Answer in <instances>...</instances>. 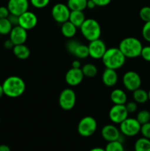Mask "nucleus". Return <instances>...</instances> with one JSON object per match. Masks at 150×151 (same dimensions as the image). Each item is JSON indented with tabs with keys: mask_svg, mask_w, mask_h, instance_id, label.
Listing matches in <instances>:
<instances>
[{
	"mask_svg": "<svg viewBox=\"0 0 150 151\" xmlns=\"http://www.w3.org/2000/svg\"><path fill=\"white\" fill-rule=\"evenodd\" d=\"M4 94L11 98L21 96L26 89V84L21 78L12 75L4 80L2 83Z\"/></svg>",
	"mask_w": 150,
	"mask_h": 151,
	"instance_id": "obj_1",
	"label": "nucleus"
},
{
	"mask_svg": "<svg viewBox=\"0 0 150 151\" xmlns=\"http://www.w3.org/2000/svg\"><path fill=\"white\" fill-rule=\"evenodd\" d=\"M101 60L106 68L117 70L124 66L126 61V57L119 47H112L107 49Z\"/></svg>",
	"mask_w": 150,
	"mask_h": 151,
	"instance_id": "obj_2",
	"label": "nucleus"
},
{
	"mask_svg": "<svg viewBox=\"0 0 150 151\" xmlns=\"http://www.w3.org/2000/svg\"><path fill=\"white\" fill-rule=\"evenodd\" d=\"M119 48L126 58H135L141 56L143 45L138 38L127 37L121 41Z\"/></svg>",
	"mask_w": 150,
	"mask_h": 151,
	"instance_id": "obj_3",
	"label": "nucleus"
},
{
	"mask_svg": "<svg viewBox=\"0 0 150 151\" xmlns=\"http://www.w3.org/2000/svg\"><path fill=\"white\" fill-rule=\"evenodd\" d=\"M81 33L88 41H92L100 38L101 33V26L96 20L94 19H87L82 23L80 27Z\"/></svg>",
	"mask_w": 150,
	"mask_h": 151,
	"instance_id": "obj_4",
	"label": "nucleus"
},
{
	"mask_svg": "<svg viewBox=\"0 0 150 151\" xmlns=\"http://www.w3.org/2000/svg\"><path fill=\"white\" fill-rule=\"evenodd\" d=\"M97 128V122L93 116H86L80 119L77 125L78 134L83 137L94 135Z\"/></svg>",
	"mask_w": 150,
	"mask_h": 151,
	"instance_id": "obj_5",
	"label": "nucleus"
},
{
	"mask_svg": "<svg viewBox=\"0 0 150 151\" xmlns=\"http://www.w3.org/2000/svg\"><path fill=\"white\" fill-rule=\"evenodd\" d=\"M119 125V130L122 135L125 137H135L141 131V125L136 118L127 117Z\"/></svg>",
	"mask_w": 150,
	"mask_h": 151,
	"instance_id": "obj_6",
	"label": "nucleus"
},
{
	"mask_svg": "<svg viewBox=\"0 0 150 151\" xmlns=\"http://www.w3.org/2000/svg\"><path fill=\"white\" fill-rule=\"evenodd\" d=\"M76 93L71 88H65L59 96V105L65 111L71 110L76 104Z\"/></svg>",
	"mask_w": 150,
	"mask_h": 151,
	"instance_id": "obj_7",
	"label": "nucleus"
},
{
	"mask_svg": "<svg viewBox=\"0 0 150 151\" xmlns=\"http://www.w3.org/2000/svg\"><path fill=\"white\" fill-rule=\"evenodd\" d=\"M71 10L67 4L57 3L53 6L51 9V16L56 22L63 24L69 19Z\"/></svg>",
	"mask_w": 150,
	"mask_h": 151,
	"instance_id": "obj_8",
	"label": "nucleus"
},
{
	"mask_svg": "<svg viewBox=\"0 0 150 151\" xmlns=\"http://www.w3.org/2000/svg\"><path fill=\"white\" fill-rule=\"evenodd\" d=\"M123 84L125 88L130 91H133L141 88L142 81L139 74L134 71H128L123 76Z\"/></svg>",
	"mask_w": 150,
	"mask_h": 151,
	"instance_id": "obj_9",
	"label": "nucleus"
},
{
	"mask_svg": "<svg viewBox=\"0 0 150 151\" xmlns=\"http://www.w3.org/2000/svg\"><path fill=\"white\" fill-rule=\"evenodd\" d=\"M66 48L69 53L79 59L86 58L89 56L88 46L81 44L76 40H71L66 44Z\"/></svg>",
	"mask_w": 150,
	"mask_h": 151,
	"instance_id": "obj_10",
	"label": "nucleus"
},
{
	"mask_svg": "<svg viewBox=\"0 0 150 151\" xmlns=\"http://www.w3.org/2000/svg\"><path fill=\"white\" fill-rule=\"evenodd\" d=\"M88 48L90 57L96 60L101 59L107 50L105 43L100 38L90 41L89 44L88 45Z\"/></svg>",
	"mask_w": 150,
	"mask_h": 151,
	"instance_id": "obj_11",
	"label": "nucleus"
},
{
	"mask_svg": "<svg viewBox=\"0 0 150 151\" xmlns=\"http://www.w3.org/2000/svg\"><path fill=\"white\" fill-rule=\"evenodd\" d=\"M127 110L125 105H116L112 106L109 111V118L115 124H120L128 117Z\"/></svg>",
	"mask_w": 150,
	"mask_h": 151,
	"instance_id": "obj_12",
	"label": "nucleus"
},
{
	"mask_svg": "<svg viewBox=\"0 0 150 151\" xmlns=\"http://www.w3.org/2000/svg\"><path fill=\"white\" fill-rule=\"evenodd\" d=\"M38 23V17L33 13L27 10L19 16V25L26 30H30L35 27Z\"/></svg>",
	"mask_w": 150,
	"mask_h": 151,
	"instance_id": "obj_13",
	"label": "nucleus"
},
{
	"mask_svg": "<svg viewBox=\"0 0 150 151\" xmlns=\"http://www.w3.org/2000/svg\"><path fill=\"white\" fill-rule=\"evenodd\" d=\"M29 0H9L7 8L11 14L19 16L29 9Z\"/></svg>",
	"mask_w": 150,
	"mask_h": 151,
	"instance_id": "obj_14",
	"label": "nucleus"
},
{
	"mask_svg": "<svg viewBox=\"0 0 150 151\" xmlns=\"http://www.w3.org/2000/svg\"><path fill=\"white\" fill-rule=\"evenodd\" d=\"M101 135L107 142L119 140L121 133L120 130L113 125H106L101 128Z\"/></svg>",
	"mask_w": 150,
	"mask_h": 151,
	"instance_id": "obj_15",
	"label": "nucleus"
},
{
	"mask_svg": "<svg viewBox=\"0 0 150 151\" xmlns=\"http://www.w3.org/2000/svg\"><path fill=\"white\" fill-rule=\"evenodd\" d=\"M84 78V75L82 69L71 67L66 72L65 80L68 85L71 86H76L82 83Z\"/></svg>",
	"mask_w": 150,
	"mask_h": 151,
	"instance_id": "obj_16",
	"label": "nucleus"
},
{
	"mask_svg": "<svg viewBox=\"0 0 150 151\" xmlns=\"http://www.w3.org/2000/svg\"><path fill=\"white\" fill-rule=\"evenodd\" d=\"M10 39L14 45L24 44L27 39V30L19 25L14 26L10 32Z\"/></svg>",
	"mask_w": 150,
	"mask_h": 151,
	"instance_id": "obj_17",
	"label": "nucleus"
},
{
	"mask_svg": "<svg viewBox=\"0 0 150 151\" xmlns=\"http://www.w3.org/2000/svg\"><path fill=\"white\" fill-rule=\"evenodd\" d=\"M118 73L116 70L105 68L101 75V81L106 86H114L118 82Z\"/></svg>",
	"mask_w": 150,
	"mask_h": 151,
	"instance_id": "obj_18",
	"label": "nucleus"
},
{
	"mask_svg": "<svg viewBox=\"0 0 150 151\" xmlns=\"http://www.w3.org/2000/svg\"><path fill=\"white\" fill-rule=\"evenodd\" d=\"M110 100L113 104L125 105L127 101V96L121 88H115L110 93Z\"/></svg>",
	"mask_w": 150,
	"mask_h": 151,
	"instance_id": "obj_19",
	"label": "nucleus"
},
{
	"mask_svg": "<svg viewBox=\"0 0 150 151\" xmlns=\"http://www.w3.org/2000/svg\"><path fill=\"white\" fill-rule=\"evenodd\" d=\"M13 52L14 55L21 60H26L30 55V50L24 44L15 45L13 48Z\"/></svg>",
	"mask_w": 150,
	"mask_h": 151,
	"instance_id": "obj_20",
	"label": "nucleus"
},
{
	"mask_svg": "<svg viewBox=\"0 0 150 151\" xmlns=\"http://www.w3.org/2000/svg\"><path fill=\"white\" fill-rule=\"evenodd\" d=\"M77 27L69 21L64 22L61 24V33L67 38H72L76 33Z\"/></svg>",
	"mask_w": 150,
	"mask_h": 151,
	"instance_id": "obj_21",
	"label": "nucleus"
},
{
	"mask_svg": "<svg viewBox=\"0 0 150 151\" xmlns=\"http://www.w3.org/2000/svg\"><path fill=\"white\" fill-rule=\"evenodd\" d=\"M85 16L83 11H79V10H71L69 16V22H71L73 24H74L76 27H80L85 20Z\"/></svg>",
	"mask_w": 150,
	"mask_h": 151,
	"instance_id": "obj_22",
	"label": "nucleus"
},
{
	"mask_svg": "<svg viewBox=\"0 0 150 151\" xmlns=\"http://www.w3.org/2000/svg\"><path fill=\"white\" fill-rule=\"evenodd\" d=\"M132 97L135 103H140V104L145 103L149 100L148 92L141 88L132 91Z\"/></svg>",
	"mask_w": 150,
	"mask_h": 151,
	"instance_id": "obj_23",
	"label": "nucleus"
},
{
	"mask_svg": "<svg viewBox=\"0 0 150 151\" xmlns=\"http://www.w3.org/2000/svg\"><path fill=\"white\" fill-rule=\"evenodd\" d=\"M88 0H68L67 5L70 10H79L83 11L87 8Z\"/></svg>",
	"mask_w": 150,
	"mask_h": 151,
	"instance_id": "obj_24",
	"label": "nucleus"
},
{
	"mask_svg": "<svg viewBox=\"0 0 150 151\" xmlns=\"http://www.w3.org/2000/svg\"><path fill=\"white\" fill-rule=\"evenodd\" d=\"M135 151H150V139L141 137L136 140L134 145Z\"/></svg>",
	"mask_w": 150,
	"mask_h": 151,
	"instance_id": "obj_25",
	"label": "nucleus"
},
{
	"mask_svg": "<svg viewBox=\"0 0 150 151\" xmlns=\"http://www.w3.org/2000/svg\"><path fill=\"white\" fill-rule=\"evenodd\" d=\"M81 69H82L84 77H87V78H94L97 75V72H98L96 66L91 63L85 64L81 68Z\"/></svg>",
	"mask_w": 150,
	"mask_h": 151,
	"instance_id": "obj_26",
	"label": "nucleus"
},
{
	"mask_svg": "<svg viewBox=\"0 0 150 151\" xmlns=\"http://www.w3.org/2000/svg\"><path fill=\"white\" fill-rule=\"evenodd\" d=\"M13 27V26L7 18L0 19V34L1 35H5L7 34H10Z\"/></svg>",
	"mask_w": 150,
	"mask_h": 151,
	"instance_id": "obj_27",
	"label": "nucleus"
},
{
	"mask_svg": "<svg viewBox=\"0 0 150 151\" xmlns=\"http://www.w3.org/2000/svg\"><path fill=\"white\" fill-rule=\"evenodd\" d=\"M105 151H124V147L123 144L120 141L110 142L107 144L105 148Z\"/></svg>",
	"mask_w": 150,
	"mask_h": 151,
	"instance_id": "obj_28",
	"label": "nucleus"
},
{
	"mask_svg": "<svg viewBox=\"0 0 150 151\" xmlns=\"http://www.w3.org/2000/svg\"><path fill=\"white\" fill-rule=\"evenodd\" d=\"M137 120L141 125L150 122V111L147 110H141L137 114Z\"/></svg>",
	"mask_w": 150,
	"mask_h": 151,
	"instance_id": "obj_29",
	"label": "nucleus"
},
{
	"mask_svg": "<svg viewBox=\"0 0 150 151\" xmlns=\"http://www.w3.org/2000/svg\"><path fill=\"white\" fill-rule=\"evenodd\" d=\"M139 16L141 20L144 22H149L150 21V7L144 6L140 10Z\"/></svg>",
	"mask_w": 150,
	"mask_h": 151,
	"instance_id": "obj_30",
	"label": "nucleus"
},
{
	"mask_svg": "<svg viewBox=\"0 0 150 151\" xmlns=\"http://www.w3.org/2000/svg\"><path fill=\"white\" fill-rule=\"evenodd\" d=\"M50 0H29V3L38 9L44 8L49 4Z\"/></svg>",
	"mask_w": 150,
	"mask_h": 151,
	"instance_id": "obj_31",
	"label": "nucleus"
},
{
	"mask_svg": "<svg viewBox=\"0 0 150 151\" xmlns=\"http://www.w3.org/2000/svg\"><path fill=\"white\" fill-rule=\"evenodd\" d=\"M142 36L144 40L150 43V21L145 22L142 28Z\"/></svg>",
	"mask_w": 150,
	"mask_h": 151,
	"instance_id": "obj_32",
	"label": "nucleus"
},
{
	"mask_svg": "<svg viewBox=\"0 0 150 151\" xmlns=\"http://www.w3.org/2000/svg\"><path fill=\"white\" fill-rule=\"evenodd\" d=\"M140 133L142 134L143 137L150 139V122L141 125Z\"/></svg>",
	"mask_w": 150,
	"mask_h": 151,
	"instance_id": "obj_33",
	"label": "nucleus"
},
{
	"mask_svg": "<svg viewBox=\"0 0 150 151\" xmlns=\"http://www.w3.org/2000/svg\"><path fill=\"white\" fill-rule=\"evenodd\" d=\"M141 56L144 60L147 62H150V46L143 47Z\"/></svg>",
	"mask_w": 150,
	"mask_h": 151,
	"instance_id": "obj_34",
	"label": "nucleus"
},
{
	"mask_svg": "<svg viewBox=\"0 0 150 151\" xmlns=\"http://www.w3.org/2000/svg\"><path fill=\"white\" fill-rule=\"evenodd\" d=\"M138 103L134 102H129V103H126L125 104V106H126V109L127 110L128 113H134L137 111L138 109Z\"/></svg>",
	"mask_w": 150,
	"mask_h": 151,
	"instance_id": "obj_35",
	"label": "nucleus"
},
{
	"mask_svg": "<svg viewBox=\"0 0 150 151\" xmlns=\"http://www.w3.org/2000/svg\"><path fill=\"white\" fill-rule=\"evenodd\" d=\"M10 14L9 9L5 6H1L0 7V19H6Z\"/></svg>",
	"mask_w": 150,
	"mask_h": 151,
	"instance_id": "obj_36",
	"label": "nucleus"
},
{
	"mask_svg": "<svg viewBox=\"0 0 150 151\" xmlns=\"http://www.w3.org/2000/svg\"><path fill=\"white\" fill-rule=\"evenodd\" d=\"M7 19H8V20L10 21V22L13 27L19 25V16H16V15H13L10 13L8 17H7Z\"/></svg>",
	"mask_w": 150,
	"mask_h": 151,
	"instance_id": "obj_37",
	"label": "nucleus"
},
{
	"mask_svg": "<svg viewBox=\"0 0 150 151\" xmlns=\"http://www.w3.org/2000/svg\"><path fill=\"white\" fill-rule=\"evenodd\" d=\"M95 4L99 7H104L111 2V0H93Z\"/></svg>",
	"mask_w": 150,
	"mask_h": 151,
	"instance_id": "obj_38",
	"label": "nucleus"
},
{
	"mask_svg": "<svg viewBox=\"0 0 150 151\" xmlns=\"http://www.w3.org/2000/svg\"><path fill=\"white\" fill-rule=\"evenodd\" d=\"M14 44L13 43V41L9 38V39L6 40L4 43V48L7 49V50H10V49H13L14 47Z\"/></svg>",
	"mask_w": 150,
	"mask_h": 151,
	"instance_id": "obj_39",
	"label": "nucleus"
},
{
	"mask_svg": "<svg viewBox=\"0 0 150 151\" xmlns=\"http://www.w3.org/2000/svg\"><path fill=\"white\" fill-rule=\"evenodd\" d=\"M72 67L76 68V69H80L81 62L79 60H74L72 62Z\"/></svg>",
	"mask_w": 150,
	"mask_h": 151,
	"instance_id": "obj_40",
	"label": "nucleus"
},
{
	"mask_svg": "<svg viewBox=\"0 0 150 151\" xmlns=\"http://www.w3.org/2000/svg\"><path fill=\"white\" fill-rule=\"evenodd\" d=\"M95 7H96V5L95 3L93 1V0H88V2H87V7H88V8L94 9Z\"/></svg>",
	"mask_w": 150,
	"mask_h": 151,
	"instance_id": "obj_41",
	"label": "nucleus"
},
{
	"mask_svg": "<svg viewBox=\"0 0 150 151\" xmlns=\"http://www.w3.org/2000/svg\"><path fill=\"white\" fill-rule=\"evenodd\" d=\"M0 151H11V150L7 145H0Z\"/></svg>",
	"mask_w": 150,
	"mask_h": 151,
	"instance_id": "obj_42",
	"label": "nucleus"
},
{
	"mask_svg": "<svg viewBox=\"0 0 150 151\" xmlns=\"http://www.w3.org/2000/svg\"><path fill=\"white\" fill-rule=\"evenodd\" d=\"M88 151H105L104 148H101V147H94V148L91 149Z\"/></svg>",
	"mask_w": 150,
	"mask_h": 151,
	"instance_id": "obj_43",
	"label": "nucleus"
},
{
	"mask_svg": "<svg viewBox=\"0 0 150 151\" xmlns=\"http://www.w3.org/2000/svg\"><path fill=\"white\" fill-rule=\"evenodd\" d=\"M3 95H4V90H3L2 85L0 84V98H1Z\"/></svg>",
	"mask_w": 150,
	"mask_h": 151,
	"instance_id": "obj_44",
	"label": "nucleus"
},
{
	"mask_svg": "<svg viewBox=\"0 0 150 151\" xmlns=\"http://www.w3.org/2000/svg\"><path fill=\"white\" fill-rule=\"evenodd\" d=\"M148 96H149V100L150 101V90L148 91Z\"/></svg>",
	"mask_w": 150,
	"mask_h": 151,
	"instance_id": "obj_45",
	"label": "nucleus"
},
{
	"mask_svg": "<svg viewBox=\"0 0 150 151\" xmlns=\"http://www.w3.org/2000/svg\"><path fill=\"white\" fill-rule=\"evenodd\" d=\"M0 123H1V118H0Z\"/></svg>",
	"mask_w": 150,
	"mask_h": 151,
	"instance_id": "obj_46",
	"label": "nucleus"
}]
</instances>
